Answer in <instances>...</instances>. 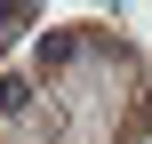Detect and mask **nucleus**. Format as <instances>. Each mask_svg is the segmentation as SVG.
Returning a JSON list of instances; mask_svg holds the SVG:
<instances>
[]
</instances>
